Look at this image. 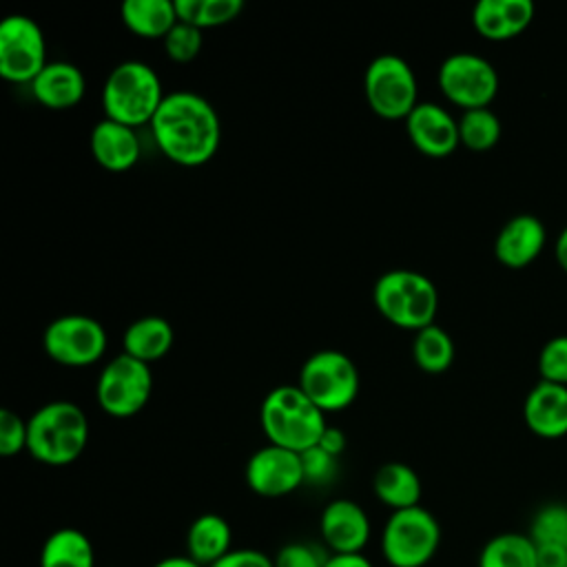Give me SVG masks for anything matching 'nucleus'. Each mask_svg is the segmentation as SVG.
<instances>
[{
    "label": "nucleus",
    "instance_id": "7",
    "mask_svg": "<svg viewBox=\"0 0 567 567\" xmlns=\"http://www.w3.org/2000/svg\"><path fill=\"white\" fill-rule=\"evenodd\" d=\"M297 385L321 412H339L359 394V370L339 350H317L303 361Z\"/></svg>",
    "mask_w": 567,
    "mask_h": 567
},
{
    "label": "nucleus",
    "instance_id": "16",
    "mask_svg": "<svg viewBox=\"0 0 567 567\" xmlns=\"http://www.w3.org/2000/svg\"><path fill=\"white\" fill-rule=\"evenodd\" d=\"M545 241V224L532 213H520L507 219L498 230L494 239V255L503 266L518 270L529 266L543 252Z\"/></svg>",
    "mask_w": 567,
    "mask_h": 567
},
{
    "label": "nucleus",
    "instance_id": "22",
    "mask_svg": "<svg viewBox=\"0 0 567 567\" xmlns=\"http://www.w3.org/2000/svg\"><path fill=\"white\" fill-rule=\"evenodd\" d=\"M372 492L385 507H390L392 512H399V509L416 507L423 489H421L419 474L410 465L401 461H390L374 472Z\"/></svg>",
    "mask_w": 567,
    "mask_h": 567
},
{
    "label": "nucleus",
    "instance_id": "17",
    "mask_svg": "<svg viewBox=\"0 0 567 567\" xmlns=\"http://www.w3.org/2000/svg\"><path fill=\"white\" fill-rule=\"evenodd\" d=\"M525 425L540 439H560L567 434V385L538 381L523 403Z\"/></svg>",
    "mask_w": 567,
    "mask_h": 567
},
{
    "label": "nucleus",
    "instance_id": "3",
    "mask_svg": "<svg viewBox=\"0 0 567 567\" xmlns=\"http://www.w3.org/2000/svg\"><path fill=\"white\" fill-rule=\"evenodd\" d=\"M259 421L268 443L297 454L315 447L328 427L326 412H321L299 385L272 388L261 403Z\"/></svg>",
    "mask_w": 567,
    "mask_h": 567
},
{
    "label": "nucleus",
    "instance_id": "25",
    "mask_svg": "<svg viewBox=\"0 0 567 567\" xmlns=\"http://www.w3.org/2000/svg\"><path fill=\"white\" fill-rule=\"evenodd\" d=\"M126 29L140 38H166L177 24L173 0H126L120 9Z\"/></svg>",
    "mask_w": 567,
    "mask_h": 567
},
{
    "label": "nucleus",
    "instance_id": "15",
    "mask_svg": "<svg viewBox=\"0 0 567 567\" xmlns=\"http://www.w3.org/2000/svg\"><path fill=\"white\" fill-rule=\"evenodd\" d=\"M405 131L412 144L430 157H445L461 144L458 120L436 102H419L405 117Z\"/></svg>",
    "mask_w": 567,
    "mask_h": 567
},
{
    "label": "nucleus",
    "instance_id": "29",
    "mask_svg": "<svg viewBox=\"0 0 567 567\" xmlns=\"http://www.w3.org/2000/svg\"><path fill=\"white\" fill-rule=\"evenodd\" d=\"M458 137L470 151H489L501 140V120L487 106L463 111L458 120Z\"/></svg>",
    "mask_w": 567,
    "mask_h": 567
},
{
    "label": "nucleus",
    "instance_id": "28",
    "mask_svg": "<svg viewBox=\"0 0 567 567\" xmlns=\"http://www.w3.org/2000/svg\"><path fill=\"white\" fill-rule=\"evenodd\" d=\"M175 13L179 22L193 24L197 29L208 27H221L226 22H233L241 9V0H173Z\"/></svg>",
    "mask_w": 567,
    "mask_h": 567
},
{
    "label": "nucleus",
    "instance_id": "23",
    "mask_svg": "<svg viewBox=\"0 0 567 567\" xmlns=\"http://www.w3.org/2000/svg\"><path fill=\"white\" fill-rule=\"evenodd\" d=\"M173 326L159 315H146L135 319L122 337V348L126 354L151 363L162 359L173 346Z\"/></svg>",
    "mask_w": 567,
    "mask_h": 567
},
{
    "label": "nucleus",
    "instance_id": "12",
    "mask_svg": "<svg viewBox=\"0 0 567 567\" xmlns=\"http://www.w3.org/2000/svg\"><path fill=\"white\" fill-rule=\"evenodd\" d=\"M47 64V42L38 22L22 13L7 16L0 24V75L31 84Z\"/></svg>",
    "mask_w": 567,
    "mask_h": 567
},
{
    "label": "nucleus",
    "instance_id": "31",
    "mask_svg": "<svg viewBox=\"0 0 567 567\" xmlns=\"http://www.w3.org/2000/svg\"><path fill=\"white\" fill-rule=\"evenodd\" d=\"M202 42H204L202 29L177 20V24L164 38V49H166V55L173 62L184 64V62H190L199 55Z\"/></svg>",
    "mask_w": 567,
    "mask_h": 567
},
{
    "label": "nucleus",
    "instance_id": "5",
    "mask_svg": "<svg viewBox=\"0 0 567 567\" xmlns=\"http://www.w3.org/2000/svg\"><path fill=\"white\" fill-rule=\"evenodd\" d=\"M372 299L390 323L414 332L432 326L439 310L434 284L425 275L408 268L383 272L372 288Z\"/></svg>",
    "mask_w": 567,
    "mask_h": 567
},
{
    "label": "nucleus",
    "instance_id": "21",
    "mask_svg": "<svg viewBox=\"0 0 567 567\" xmlns=\"http://www.w3.org/2000/svg\"><path fill=\"white\" fill-rule=\"evenodd\" d=\"M233 549L230 523L219 514L197 516L186 532V556L202 567L215 565Z\"/></svg>",
    "mask_w": 567,
    "mask_h": 567
},
{
    "label": "nucleus",
    "instance_id": "1",
    "mask_svg": "<svg viewBox=\"0 0 567 567\" xmlns=\"http://www.w3.org/2000/svg\"><path fill=\"white\" fill-rule=\"evenodd\" d=\"M151 131L157 148L179 166L206 164L221 140L215 106L193 91L168 93L151 120Z\"/></svg>",
    "mask_w": 567,
    "mask_h": 567
},
{
    "label": "nucleus",
    "instance_id": "4",
    "mask_svg": "<svg viewBox=\"0 0 567 567\" xmlns=\"http://www.w3.org/2000/svg\"><path fill=\"white\" fill-rule=\"evenodd\" d=\"M164 97L159 75L140 60H126L113 66L102 86L104 115L133 128L151 124Z\"/></svg>",
    "mask_w": 567,
    "mask_h": 567
},
{
    "label": "nucleus",
    "instance_id": "8",
    "mask_svg": "<svg viewBox=\"0 0 567 567\" xmlns=\"http://www.w3.org/2000/svg\"><path fill=\"white\" fill-rule=\"evenodd\" d=\"M363 93L370 109L385 120H405L419 104L414 71L396 53H381L368 64Z\"/></svg>",
    "mask_w": 567,
    "mask_h": 567
},
{
    "label": "nucleus",
    "instance_id": "40",
    "mask_svg": "<svg viewBox=\"0 0 567 567\" xmlns=\"http://www.w3.org/2000/svg\"><path fill=\"white\" fill-rule=\"evenodd\" d=\"M153 567H202V565L184 554V556H166V558L157 560Z\"/></svg>",
    "mask_w": 567,
    "mask_h": 567
},
{
    "label": "nucleus",
    "instance_id": "13",
    "mask_svg": "<svg viewBox=\"0 0 567 567\" xmlns=\"http://www.w3.org/2000/svg\"><path fill=\"white\" fill-rule=\"evenodd\" d=\"M244 476L255 494L268 498L286 496L295 492L301 483H306L301 454L272 443L252 452L246 463Z\"/></svg>",
    "mask_w": 567,
    "mask_h": 567
},
{
    "label": "nucleus",
    "instance_id": "38",
    "mask_svg": "<svg viewBox=\"0 0 567 567\" xmlns=\"http://www.w3.org/2000/svg\"><path fill=\"white\" fill-rule=\"evenodd\" d=\"M317 445H319L321 450H326L328 454L339 456V454L346 450V434H343L341 430L328 425V427L323 430V434H321V439H319Z\"/></svg>",
    "mask_w": 567,
    "mask_h": 567
},
{
    "label": "nucleus",
    "instance_id": "2",
    "mask_svg": "<svg viewBox=\"0 0 567 567\" xmlns=\"http://www.w3.org/2000/svg\"><path fill=\"white\" fill-rule=\"evenodd\" d=\"M27 427V452L44 465H69L89 443V419L73 401L44 403L29 416Z\"/></svg>",
    "mask_w": 567,
    "mask_h": 567
},
{
    "label": "nucleus",
    "instance_id": "26",
    "mask_svg": "<svg viewBox=\"0 0 567 567\" xmlns=\"http://www.w3.org/2000/svg\"><path fill=\"white\" fill-rule=\"evenodd\" d=\"M478 567H538L536 543L520 532L496 534L483 545Z\"/></svg>",
    "mask_w": 567,
    "mask_h": 567
},
{
    "label": "nucleus",
    "instance_id": "6",
    "mask_svg": "<svg viewBox=\"0 0 567 567\" xmlns=\"http://www.w3.org/2000/svg\"><path fill=\"white\" fill-rule=\"evenodd\" d=\"M441 545V525L421 505L392 512L381 529V554L392 567H423Z\"/></svg>",
    "mask_w": 567,
    "mask_h": 567
},
{
    "label": "nucleus",
    "instance_id": "39",
    "mask_svg": "<svg viewBox=\"0 0 567 567\" xmlns=\"http://www.w3.org/2000/svg\"><path fill=\"white\" fill-rule=\"evenodd\" d=\"M323 567H374L363 554H328Z\"/></svg>",
    "mask_w": 567,
    "mask_h": 567
},
{
    "label": "nucleus",
    "instance_id": "9",
    "mask_svg": "<svg viewBox=\"0 0 567 567\" xmlns=\"http://www.w3.org/2000/svg\"><path fill=\"white\" fill-rule=\"evenodd\" d=\"M151 390L153 374L148 363L122 352L102 368L95 383V399L106 414L128 419L148 403Z\"/></svg>",
    "mask_w": 567,
    "mask_h": 567
},
{
    "label": "nucleus",
    "instance_id": "37",
    "mask_svg": "<svg viewBox=\"0 0 567 567\" xmlns=\"http://www.w3.org/2000/svg\"><path fill=\"white\" fill-rule=\"evenodd\" d=\"M538 567H567V547L563 545H536Z\"/></svg>",
    "mask_w": 567,
    "mask_h": 567
},
{
    "label": "nucleus",
    "instance_id": "24",
    "mask_svg": "<svg viewBox=\"0 0 567 567\" xmlns=\"http://www.w3.org/2000/svg\"><path fill=\"white\" fill-rule=\"evenodd\" d=\"M40 567H95L91 538L75 527L51 532L40 549Z\"/></svg>",
    "mask_w": 567,
    "mask_h": 567
},
{
    "label": "nucleus",
    "instance_id": "33",
    "mask_svg": "<svg viewBox=\"0 0 567 567\" xmlns=\"http://www.w3.org/2000/svg\"><path fill=\"white\" fill-rule=\"evenodd\" d=\"M27 436H29L27 421L13 410L2 408L0 410V454L13 456L27 450Z\"/></svg>",
    "mask_w": 567,
    "mask_h": 567
},
{
    "label": "nucleus",
    "instance_id": "35",
    "mask_svg": "<svg viewBox=\"0 0 567 567\" xmlns=\"http://www.w3.org/2000/svg\"><path fill=\"white\" fill-rule=\"evenodd\" d=\"M326 554L310 543H286L272 556L275 567H323Z\"/></svg>",
    "mask_w": 567,
    "mask_h": 567
},
{
    "label": "nucleus",
    "instance_id": "34",
    "mask_svg": "<svg viewBox=\"0 0 567 567\" xmlns=\"http://www.w3.org/2000/svg\"><path fill=\"white\" fill-rule=\"evenodd\" d=\"M301 465H303V481L315 485H326L337 476V456L328 454L319 445L301 452Z\"/></svg>",
    "mask_w": 567,
    "mask_h": 567
},
{
    "label": "nucleus",
    "instance_id": "11",
    "mask_svg": "<svg viewBox=\"0 0 567 567\" xmlns=\"http://www.w3.org/2000/svg\"><path fill=\"white\" fill-rule=\"evenodd\" d=\"M106 343L104 326L89 315H62L53 319L42 334V346L49 359L71 368L100 361L106 352Z\"/></svg>",
    "mask_w": 567,
    "mask_h": 567
},
{
    "label": "nucleus",
    "instance_id": "41",
    "mask_svg": "<svg viewBox=\"0 0 567 567\" xmlns=\"http://www.w3.org/2000/svg\"><path fill=\"white\" fill-rule=\"evenodd\" d=\"M554 252H556L558 266L567 272V226L560 230V235H558V239H556V248H554Z\"/></svg>",
    "mask_w": 567,
    "mask_h": 567
},
{
    "label": "nucleus",
    "instance_id": "14",
    "mask_svg": "<svg viewBox=\"0 0 567 567\" xmlns=\"http://www.w3.org/2000/svg\"><path fill=\"white\" fill-rule=\"evenodd\" d=\"M319 532L330 554H361L370 540V518L359 503L334 498L319 516Z\"/></svg>",
    "mask_w": 567,
    "mask_h": 567
},
{
    "label": "nucleus",
    "instance_id": "27",
    "mask_svg": "<svg viewBox=\"0 0 567 567\" xmlns=\"http://www.w3.org/2000/svg\"><path fill=\"white\" fill-rule=\"evenodd\" d=\"M412 354L416 365L423 372L441 374L445 372L454 361V343L452 337L436 323L421 328L412 343Z\"/></svg>",
    "mask_w": 567,
    "mask_h": 567
},
{
    "label": "nucleus",
    "instance_id": "36",
    "mask_svg": "<svg viewBox=\"0 0 567 567\" xmlns=\"http://www.w3.org/2000/svg\"><path fill=\"white\" fill-rule=\"evenodd\" d=\"M210 567H275V563L259 549H230Z\"/></svg>",
    "mask_w": 567,
    "mask_h": 567
},
{
    "label": "nucleus",
    "instance_id": "10",
    "mask_svg": "<svg viewBox=\"0 0 567 567\" xmlns=\"http://www.w3.org/2000/svg\"><path fill=\"white\" fill-rule=\"evenodd\" d=\"M439 89L463 111L485 109L498 93V73L483 55L452 53L439 66Z\"/></svg>",
    "mask_w": 567,
    "mask_h": 567
},
{
    "label": "nucleus",
    "instance_id": "20",
    "mask_svg": "<svg viewBox=\"0 0 567 567\" xmlns=\"http://www.w3.org/2000/svg\"><path fill=\"white\" fill-rule=\"evenodd\" d=\"M84 75L71 62H49L40 75L31 82L33 97L53 111H64L75 106L84 95Z\"/></svg>",
    "mask_w": 567,
    "mask_h": 567
},
{
    "label": "nucleus",
    "instance_id": "32",
    "mask_svg": "<svg viewBox=\"0 0 567 567\" xmlns=\"http://www.w3.org/2000/svg\"><path fill=\"white\" fill-rule=\"evenodd\" d=\"M538 372L543 381L567 385V334L551 337L540 348Z\"/></svg>",
    "mask_w": 567,
    "mask_h": 567
},
{
    "label": "nucleus",
    "instance_id": "19",
    "mask_svg": "<svg viewBox=\"0 0 567 567\" xmlns=\"http://www.w3.org/2000/svg\"><path fill=\"white\" fill-rule=\"evenodd\" d=\"M91 153L102 168L122 173L137 164L142 144L133 126L104 117L91 131Z\"/></svg>",
    "mask_w": 567,
    "mask_h": 567
},
{
    "label": "nucleus",
    "instance_id": "30",
    "mask_svg": "<svg viewBox=\"0 0 567 567\" xmlns=\"http://www.w3.org/2000/svg\"><path fill=\"white\" fill-rule=\"evenodd\" d=\"M529 538L536 545H563L567 547V505L547 503L536 509L529 523Z\"/></svg>",
    "mask_w": 567,
    "mask_h": 567
},
{
    "label": "nucleus",
    "instance_id": "18",
    "mask_svg": "<svg viewBox=\"0 0 567 567\" xmlns=\"http://www.w3.org/2000/svg\"><path fill=\"white\" fill-rule=\"evenodd\" d=\"M534 18L532 0H478L472 11L474 29L494 42L523 33Z\"/></svg>",
    "mask_w": 567,
    "mask_h": 567
}]
</instances>
